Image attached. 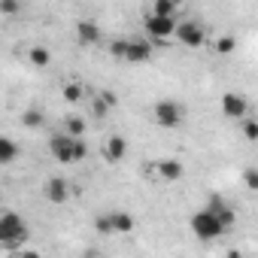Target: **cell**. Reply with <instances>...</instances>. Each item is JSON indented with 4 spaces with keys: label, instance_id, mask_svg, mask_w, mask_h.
I'll list each match as a JSON object with an SVG mask.
<instances>
[{
    "label": "cell",
    "instance_id": "6da1fadb",
    "mask_svg": "<svg viewBox=\"0 0 258 258\" xmlns=\"http://www.w3.org/2000/svg\"><path fill=\"white\" fill-rule=\"evenodd\" d=\"M49 152H52V158L61 161V164H79V161H85L88 146L82 143V137H70V134L61 131V134L49 137Z\"/></svg>",
    "mask_w": 258,
    "mask_h": 258
},
{
    "label": "cell",
    "instance_id": "7a4b0ae2",
    "mask_svg": "<svg viewBox=\"0 0 258 258\" xmlns=\"http://www.w3.org/2000/svg\"><path fill=\"white\" fill-rule=\"evenodd\" d=\"M28 237H31L28 234V222L16 210H0V246L19 252Z\"/></svg>",
    "mask_w": 258,
    "mask_h": 258
},
{
    "label": "cell",
    "instance_id": "3957f363",
    "mask_svg": "<svg viewBox=\"0 0 258 258\" xmlns=\"http://www.w3.org/2000/svg\"><path fill=\"white\" fill-rule=\"evenodd\" d=\"M191 234L198 237V240H204V243H210V240H219L228 228L222 225V219L210 210V207H204V210H198L195 216H191Z\"/></svg>",
    "mask_w": 258,
    "mask_h": 258
},
{
    "label": "cell",
    "instance_id": "277c9868",
    "mask_svg": "<svg viewBox=\"0 0 258 258\" xmlns=\"http://www.w3.org/2000/svg\"><path fill=\"white\" fill-rule=\"evenodd\" d=\"M152 118H155L158 127H167L170 131V127H179L185 121V106L179 100H158L152 106Z\"/></svg>",
    "mask_w": 258,
    "mask_h": 258
},
{
    "label": "cell",
    "instance_id": "5b68a950",
    "mask_svg": "<svg viewBox=\"0 0 258 258\" xmlns=\"http://www.w3.org/2000/svg\"><path fill=\"white\" fill-rule=\"evenodd\" d=\"M143 25H146V37H149L152 43H164V40H170V37H173V31H176V19L155 16V13H149Z\"/></svg>",
    "mask_w": 258,
    "mask_h": 258
},
{
    "label": "cell",
    "instance_id": "8992f818",
    "mask_svg": "<svg viewBox=\"0 0 258 258\" xmlns=\"http://www.w3.org/2000/svg\"><path fill=\"white\" fill-rule=\"evenodd\" d=\"M173 37L179 40V43H185L188 49H201L204 43H207V31H204V25L201 22H176V31H173Z\"/></svg>",
    "mask_w": 258,
    "mask_h": 258
},
{
    "label": "cell",
    "instance_id": "52a82bcc",
    "mask_svg": "<svg viewBox=\"0 0 258 258\" xmlns=\"http://www.w3.org/2000/svg\"><path fill=\"white\" fill-rule=\"evenodd\" d=\"M100 155H103L106 164H121L124 155H127V140L121 134H109L103 140V146H100Z\"/></svg>",
    "mask_w": 258,
    "mask_h": 258
},
{
    "label": "cell",
    "instance_id": "ba28073f",
    "mask_svg": "<svg viewBox=\"0 0 258 258\" xmlns=\"http://www.w3.org/2000/svg\"><path fill=\"white\" fill-rule=\"evenodd\" d=\"M152 170H155V176H158L161 182H179V179L185 176V164H182L179 158H158V161L152 164Z\"/></svg>",
    "mask_w": 258,
    "mask_h": 258
},
{
    "label": "cell",
    "instance_id": "9c48e42d",
    "mask_svg": "<svg viewBox=\"0 0 258 258\" xmlns=\"http://www.w3.org/2000/svg\"><path fill=\"white\" fill-rule=\"evenodd\" d=\"M152 58V40H127L124 46V64H146Z\"/></svg>",
    "mask_w": 258,
    "mask_h": 258
},
{
    "label": "cell",
    "instance_id": "30bf717a",
    "mask_svg": "<svg viewBox=\"0 0 258 258\" xmlns=\"http://www.w3.org/2000/svg\"><path fill=\"white\" fill-rule=\"evenodd\" d=\"M222 115L225 118H243V115H249V100L243 94H237V91L222 94Z\"/></svg>",
    "mask_w": 258,
    "mask_h": 258
},
{
    "label": "cell",
    "instance_id": "8fae6325",
    "mask_svg": "<svg viewBox=\"0 0 258 258\" xmlns=\"http://www.w3.org/2000/svg\"><path fill=\"white\" fill-rule=\"evenodd\" d=\"M43 195H46L49 204H67L70 195H73V188H70V182H67L64 176H52V179L43 185Z\"/></svg>",
    "mask_w": 258,
    "mask_h": 258
},
{
    "label": "cell",
    "instance_id": "7c38bea8",
    "mask_svg": "<svg viewBox=\"0 0 258 258\" xmlns=\"http://www.w3.org/2000/svg\"><path fill=\"white\" fill-rule=\"evenodd\" d=\"M100 40H103V34H100V25L97 22H91V19L76 22V43L79 46H97Z\"/></svg>",
    "mask_w": 258,
    "mask_h": 258
},
{
    "label": "cell",
    "instance_id": "4fadbf2b",
    "mask_svg": "<svg viewBox=\"0 0 258 258\" xmlns=\"http://www.w3.org/2000/svg\"><path fill=\"white\" fill-rule=\"evenodd\" d=\"M109 225H112V234H131L137 228V219L127 213V210H109Z\"/></svg>",
    "mask_w": 258,
    "mask_h": 258
},
{
    "label": "cell",
    "instance_id": "5bb4252c",
    "mask_svg": "<svg viewBox=\"0 0 258 258\" xmlns=\"http://www.w3.org/2000/svg\"><path fill=\"white\" fill-rule=\"evenodd\" d=\"M19 155H22V146H19L13 137L0 134V167H7V164L19 161Z\"/></svg>",
    "mask_w": 258,
    "mask_h": 258
},
{
    "label": "cell",
    "instance_id": "9a60e30c",
    "mask_svg": "<svg viewBox=\"0 0 258 258\" xmlns=\"http://www.w3.org/2000/svg\"><path fill=\"white\" fill-rule=\"evenodd\" d=\"M28 64L43 70V67H49V64H52V52H49L46 46H31V49H28Z\"/></svg>",
    "mask_w": 258,
    "mask_h": 258
},
{
    "label": "cell",
    "instance_id": "2e32d148",
    "mask_svg": "<svg viewBox=\"0 0 258 258\" xmlns=\"http://www.w3.org/2000/svg\"><path fill=\"white\" fill-rule=\"evenodd\" d=\"M22 124L28 127V131H40V127L46 124V115H43V109H37V106H28V109L22 112Z\"/></svg>",
    "mask_w": 258,
    "mask_h": 258
},
{
    "label": "cell",
    "instance_id": "e0dca14e",
    "mask_svg": "<svg viewBox=\"0 0 258 258\" xmlns=\"http://www.w3.org/2000/svg\"><path fill=\"white\" fill-rule=\"evenodd\" d=\"M61 94H64V100H67V103H79V100H82L88 91H85V85H82L79 79H70V82H64Z\"/></svg>",
    "mask_w": 258,
    "mask_h": 258
},
{
    "label": "cell",
    "instance_id": "ac0fdd59",
    "mask_svg": "<svg viewBox=\"0 0 258 258\" xmlns=\"http://www.w3.org/2000/svg\"><path fill=\"white\" fill-rule=\"evenodd\" d=\"M85 127H88V121L82 115H67L64 118V134H70V137H82Z\"/></svg>",
    "mask_w": 258,
    "mask_h": 258
},
{
    "label": "cell",
    "instance_id": "d6986e66",
    "mask_svg": "<svg viewBox=\"0 0 258 258\" xmlns=\"http://www.w3.org/2000/svg\"><path fill=\"white\" fill-rule=\"evenodd\" d=\"M176 4L173 0H152V13L155 16H167V19H176Z\"/></svg>",
    "mask_w": 258,
    "mask_h": 258
},
{
    "label": "cell",
    "instance_id": "ffe728a7",
    "mask_svg": "<svg viewBox=\"0 0 258 258\" xmlns=\"http://www.w3.org/2000/svg\"><path fill=\"white\" fill-rule=\"evenodd\" d=\"M216 52L219 55H234V49H237V40L231 37V34H222V37H216Z\"/></svg>",
    "mask_w": 258,
    "mask_h": 258
},
{
    "label": "cell",
    "instance_id": "44dd1931",
    "mask_svg": "<svg viewBox=\"0 0 258 258\" xmlns=\"http://www.w3.org/2000/svg\"><path fill=\"white\" fill-rule=\"evenodd\" d=\"M22 13V0H0V16L4 19H16Z\"/></svg>",
    "mask_w": 258,
    "mask_h": 258
},
{
    "label": "cell",
    "instance_id": "7402d4cb",
    "mask_svg": "<svg viewBox=\"0 0 258 258\" xmlns=\"http://www.w3.org/2000/svg\"><path fill=\"white\" fill-rule=\"evenodd\" d=\"M97 100H100L109 112L118 106V94H115V91H109V88H100V91H97Z\"/></svg>",
    "mask_w": 258,
    "mask_h": 258
},
{
    "label": "cell",
    "instance_id": "603a6c76",
    "mask_svg": "<svg viewBox=\"0 0 258 258\" xmlns=\"http://www.w3.org/2000/svg\"><path fill=\"white\" fill-rule=\"evenodd\" d=\"M243 137H246L249 143H255V140H258V121H255V118H249V115H243Z\"/></svg>",
    "mask_w": 258,
    "mask_h": 258
},
{
    "label": "cell",
    "instance_id": "cb8c5ba5",
    "mask_svg": "<svg viewBox=\"0 0 258 258\" xmlns=\"http://www.w3.org/2000/svg\"><path fill=\"white\" fill-rule=\"evenodd\" d=\"M124 46H127V37H118V40H112V43H109V55L121 61V58H124Z\"/></svg>",
    "mask_w": 258,
    "mask_h": 258
},
{
    "label": "cell",
    "instance_id": "d4e9b609",
    "mask_svg": "<svg viewBox=\"0 0 258 258\" xmlns=\"http://www.w3.org/2000/svg\"><path fill=\"white\" fill-rule=\"evenodd\" d=\"M94 228H97V234H112V225H109V210H106V213H100V216L94 219Z\"/></svg>",
    "mask_w": 258,
    "mask_h": 258
},
{
    "label": "cell",
    "instance_id": "484cf974",
    "mask_svg": "<svg viewBox=\"0 0 258 258\" xmlns=\"http://www.w3.org/2000/svg\"><path fill=\"white\" fill-rule=\"evenodd\" d=\"M243 185H246L249 191H255V188H258V170H255V167H249V170L243 173Z\"/></svg>",
    "mask_w": 258,
    "mask_h": 258
},
{
    "label": "cell",
    "instance_id": "4316f807",
    "mask_svg": "<svg viewBox=\"0 0 258 258\" xmlns=\"http://www.w3.org/2000/svg\"><path fill=\"white\" fill-rule=\"evenodd\" d=\"M91 112H94V115H97V118H103V115H106V112H109V109H106V106H103V103H100V100H97V97H94V103H91Z\"/></svg>",
    "mask_w": 258,
    "mask_h": 258
},
{
    "label": "cell",
    "instance_id": "83f0119b",
    "mask_svg": "<svg viewBox=\"0 0 258 258\" xmlns=\"http://www.w3.org/2000/svg\"><path fill=\"white\" fill-rule=\"evenodd\" d=\"M173 4H176V7H182V4H185V0H173Z\"/></svg>",
    "mask_w": 258,
    "mask_h": 258
},
{
    "label": "cell",
    "instance_id": "f1b7e54d",
    "mask_svg": "<svg viewBox=\"0 0 258 258\" xmlns=\"http://www.w3.org/2000/svg\"><path fill=\"white\" fill-rule=\"evenodd\" d=\"M58 4H67V0H58Z\"/></svg>",
    "mask_w": 258,
    "mask_h": 258
}]
</instances>
